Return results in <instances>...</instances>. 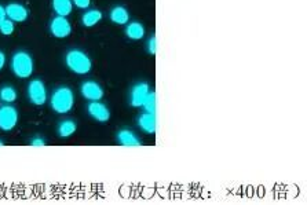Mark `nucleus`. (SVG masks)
<instances>
[{
  "instance_id": "f257e3e1",
  "label": "nucleus",
  "mask_w": 307,
  "mask_h": 205,
  "mask_svg": "<svg viewBox=\"0 0 307 205\" xmlns=\"http://www.w3.org/2000/svg\"><path fill=\"white\" fill-rule=\"evenodd\" d=\"M50 105L55 113H69L75 105V94L69 87H58L50 98Z\"/></svg>"
},
{
  "instance_id": "f03ea898",
  "label": "nucleus",
  "mask_w": 307,
  "mask_h": 205,
  "mask_svg": "<svg viewBox=\"0 0 307 205\" xmlns=\"http://www.w3.org/2000/svg\"><path fill=\"white\" fill-rule=\"evenodd\" d=\"M65 64L68 66V69L72 70L76 75H87L92 68V61L90 60V57L84 51L77 49L70 50L66 53Z\"/></svg>"
},
{
  "instance_id": "7ed1b4c3",
  "label": "nucleus",
  "mask_w": 307,
  "mask_h": 205,
  "mask_svg": "<svg viewBox=\"0 0 307 205\" xmlns=\"http://www.w3.org/2000/svg\"><path fill=\"white\" fill-rule=\"evenodd\" d=\"M11 70L20 79L31 77L35 70L32 57L27 51H17L11 58Z\"/></svg>"
},
{
  "instance_id": "20e7f679",
  "label": "nucleus",
  "mask_w": 307,
  "mask_h": 205,
  "mask_svg": "<svg viewBox=\"0 0 307 205\" xmlns=\"http://www.w3.org/2000/svg\"><path fill=\"white\" fill-rule=\"evenodd\" d=\"M28 98L33 105L36 106H42L47 102V88L46 84L40 79H33L29 84H28Z\"/></svg>"
},
{
  "instance_id": "39448f33",
  "label": "nucleus",
  "mask_w": 307,
  "mask_h": 205,
  "mask_svg": "<svg viewBox=\"0 0 307 205\" xmlns=\"http://www.w3.org/2000/svg\"><path fill=\"white\" fill-rule=\"evenodd\" d=\"M18 119H20V114L14 106L7 103L5 106H0V130L5 132L13 131L18 124Z\"/></svg>"
},
{
  "instance_id": "423d86ee",
  "label": "nucleus",
  "mask_w": 307,
  "mask_h": 205,
  "mask_svg": "<svg viewBox=\"0 0 307 205\" xmlns=\"http://www.w3.org/2000/svg\"><path fill=\"white\" fill-rule=\"evenodd\" d=\"M149 92H150V87L145 81H140L138 84H135L131 90V95H129V105L132 108H142Z\"/></svg>"
},
{
  "instance_id": "0eeeda50",
  "label": "nucleus",
  "mask_w": 307,
  "mask_h": 205,
  "mask_svg": "<svg viewBox=\"0 0 307 205\" xmlns=\"http://www.w3.org/2000/svg\"><path fill=\"white\" fill-rule=\"evenodd\" d=\"M50 32L57 39H65L72 33V25L66 17L57 16L50 24Z\"/></svg>"
},
{
  "instance_id": "6e6552de",
  "label": "nucleus",
  "mask_w": 307,
  "mask_h": 205,
  "mask_svg": "<svg viewBox=\"0 0 307 205\" xmlns=\"http://www.w3.org/2000/svg\"><path fill=\"white\" fill-rule=\"evenodd\" d=\"M80 92L84 99L87 101H101L103 97V88L101 87L99 83L94 80H87L84 81L80 87Z\"/></svg>"
},
{
  "instance_id": "1a4fd4ad",
  "label": "nucleus",
  "mask_w": 307,
  "mask_h": 205,
  "mask_svg": "<svg viewBox=\"0 0 307 205\" xmlns=\"http://www.w3.org/2000/svg\"><path fill=\"white\" fill-rule=\"evenodd\" d=\"M87 112L98 123H106L110 119V110L101 101H92L87 106Z\"/></svg>"
},
{
  "instance_id": "9d476101",
  "label": "nucleus",
  "mask_w": 307,
  "mask_h": 205,
  "mask_svg": "<svg viewBox=\"0 0 307 205\" xmlns=\"http://www.w3.org/2000/svg\"><path fill=\"white\" fill-rule=\"evenodd\" d=\"M6 14H7V18L13 22H24L27 21L29 11L25 6L20 5V3H10L6 6Z\"/></svg>"
},
{
  "instance_id": "9b49d317",
  "label": "nucleus",
  "mask_w": 307,
  "mask_h": 205,
  "mask_svg": "<svg viewBox=\"0 0 307 205\" xmlns=\"http://www.w3.org/2000/svg\"><path fill=\"white\" fill-rule=\"evenodd\" d=\"M138 127H139V130L143 131L145 134H149V135L156 134V128H157L156 113H149V112L140 113L139 117H138Z\"/></svg>"
},
{
  "instance_id": "f8f14e48",
  "label": "nucleus",
  "mask_w": 307,
  "mask_h": 205,
  "mask_svg": "<svg viewBox=\"0 0 307 205\" xmlns=\"http://www.w3.org/2000/svg\"><path fill=\"white\" fill-rule=\"evenodd\" d=\"M117 143L120 146H127V147H135V146H140V138L135 134L132 130L128 128H123V130L117 131V135H116Z\"/></svg>"
},
{
  "instance_id": "ddd939ff",
  "label": "nucleus",
  "mask_w": 307,
  "mask_h": 205,
  "mask_svg": "<svg viewBox=\"0 0 307 205\" xmlns=\"http://www.w3.org/2000/svg\"><path fill=\"white\" fill-rule=\"evenodd\" d=\"M109 17H110L112 22H114L116 25H127L129 21L128 11H127V9L123 7V6H116V7H113V9L110 10Z\"/></svg>"
},
{
  "instance_id": "4468645a",
  "label": "nucleus",
  "mask_w": 307,
  "mask_h": 205,
  "mask_svg": "<svg viewBox=\"0 0 307 205\" xmlns=\"http://www.w3.org/2000/svg\"><path fill=\"white\" fill-rule=\"evenodd\" d=\"M76 130H77V124L73 120H62L57 127V134L62 139H66V138L75 135Z\"/></svg>"
},
{
  "instance_id": "2eb2a0df",
  "label": "nucleus",
  "mask_w": 307,
  "mask_h": 205,
  "mask_svg": "<svg viewBox=\"0 0 307 205\" xmlns=\"http://www.w3.org/2000/svg\"><path fill=\"white\" fill-rule=\"evenodd\" d=\"M125 35L131 40H140L145 36V27L140 22H128L125 27Z\"/></svg>"
},
{
  "instance_id": "dca6fc26",
  "label": "nucleus",
  "mask_w": 307,
  "mask_h": 205,
  "mask_svg": "<svg viewBox=\"0 0 307 205\" xmlns=\"http://www.w3.org/2000/svg\"><path fill=\"white\" fill-rule=\"evenodd\" d=\"M102 20V13L99 10H88L81 16V24L86 28H92Z\"/></svg>"
},
{
  "instance_id": "f3484780",
  "label": "nucleus",
  "mask_w": 307,
  "mask_h": 205,
  "mask_svg": "<svg viewBox=\"0 0 307 205\" xmlns=\"http://www.w3.org/2000/svg\"><path fill=\"white\" fill-rule=\"evenodd\" d=\"M53 9L57 16L68 17L73 10V3L72 0H53Z\"/></svg>"
},
{
  "instance_id": "a211bd4d",
  "label": "nucleus",
  "mask_w": 307,
  "mask_h": 205,
  "mask_svg": "<svg viewBox=\"0 0 307 205\" xmlns=\"http://www.w3.org/2000/svg\"><path fill=\"white\" fill-rule=\"evenodd\" d=\"M0 99L7 105H11L13 102L17 101V91L14 87L6 86L0 90Z\"/></svg>"
},
{
  "instance_id": "6ab92c4d",
  "label": "nucleus",
  "mask_w": 307,
  "mask_h": 205,
  "mask_svg": "<svg viewBox=\"0 0 307 205\" xmlns=\"http://www.w3.org/2000/svg\"><path fill=\"white\" fill-rule=\"evenodd\" d=\"M156 105H157L156 92L150 91L149 92V95H147V98H146V101H145V103H143V106H142V108L145 109V112H149V113H156Z\"/></svg>"
},
{
  "instance_id": "aec40b11",
  "label": "nucleus",
  "mask_w": 307,
  "mask_h": 205,
  "mask_svg": "<svg viewBox=\"0 0 307 205\" xmlns=\"http://www.w3.org/2000/svg\"><path fill=\"white\" fill-rule=\"evenodd\" d=\"M0 32L3 33L5 36H10V35H13V33H14V22L7 18V20L0 25Z\"/></svg>"
},
{
  "instance_id": "412c9836",
  "label": "nucleus",
  "mask_w": 307,
  "mask_h": 205,
  "mask_svg": "<svg viewBox=\"0 0 307 205\" xmlns=\"http://www.w3.org/2000/svg\"><path fill=\"white\" fill-rule=\"evenodd\" d=\"M147 53L150 55H156L157 54V38L156 35L151 36L147 42Z\"/></svg>"
},
{
  "instance_id": "4be33fe9",
  "label": "nucleus",
  "mask_w": 307,
  "mask_h": 205,
  "mask_svg": "<svg viewBox=\"0 0 307 205\" xmlns=\"http://www.w3.org/2000/svg\"><path fill=\"white\" fill-rule=\"evenodd\" d=\"M29 145L33 146V147H42V146L47 145V140L42 138V136H33Z\"/></svg>"
},
{
  "instance_id": "5701e85b",
  "label": "nucleus",
  "mask_w": 307,
  "mask_h": 205,
  "mask_svg": "<svg viewBox=\"0 0 307 205\" xmlns=\"http://www.w3.org/2000/svg\"><path fill=\"white\" fill-rule=\"evenodd\" d=\"M72 3H73V6H76L77 9L84 10V9H88V7H90L91 0H72Z\"/></svg>"
},
{
  "instance_id": "b1692460",
  "label": "nucleus",
  "mask_w": 307,
  "mask_h": 205,
  "mask_svg": "<svg viewBox=\"0 0 307 205\" xmlns=\"http://www.w3.org/2000/svg\"><path fill=\"white\" fill-rule=\"evenodd\" d=\"M7 20V14H6V7L0 6V25Z\"/></svg>"
},
{
  "instance_id": "393cba45",
  "label": "nucleus",
  "mask_w": 307,
  "mask_h": 205,
  "mask_svg": "<svg viewBox=\"0 0 307 205\" xmlns=\"http://www.w3.org/2000/svg\"><path fill=\"white\" fill-rule=\"evenodd\" d=\"M5 65H6V55H5V53H2V51H0V70L5 68Z\"/></svg>"
},
{
  "instance_id": "a878e982",
  "label": "nucleus",
  "mask_w": 307,
  "mask_h": 205,
  "mask_svg": "<svg viewBox=\"0 0 307 205\" xmlns=\"http://www.w3.org/2000/svg\"><path fill=\"white\" fill-rule=\"evenodd\" d=\"M0 146H5V143H3V140L0 139Z\"/></svg>"
}]
</instances>
